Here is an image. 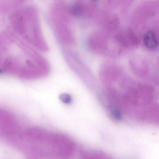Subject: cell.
Instances as JSON below:
<instances>
[{
    "mask_svg": "<svg viewBox=\"0 0 159 159\" xmlns=\"http://www.w3.org/2000/svg\"><path fill=\"white\" fill-rule=\"evenodd\" d=\"M111 113L112 117L115 120L118 121H120L122 120V114L118 109L113 108L111 109Z\"/></svg>",
    "mask_w": 159,
    "mask_h": 159,
    "instance_id": "obj_3",
    "label": "cell"
},
{
    "mask_svg": "<svg viewBox=\"0 0 159 159\" xmlns=\"http://www.w3.org/2000/svg\"><path fill=\"white\" fill-rule=\"evenodd\" d=\"M72 11L74 14H78L81 12V8L79 6L75 5L72 7Z\"/></svg>",
    "mask_w": 159,
    "mask_h": 159,
    "instance_id": "obj_5",
    "label": "cell"
},
{
    "mask_svg": "<svg viewBox=\"0 0 159 159\" xmlns=\"http://www.w3.org/2000/svg\"><path fill=\"white\" fill-rule=\"evenodd\" d=\"M143 42L147 48L151 50L156 49L157 46L158 42L156 36L152 31H149L145 34Z\"/></svg>",
    "mask_w": 159,
    "mask_h": 159,
    "instance_id": "obj_2",
    "label": "cell"
},
{
    "mask_svg": "<svg viewBox=\"0 0 159 159\" xmlns=\"http://www.w3.org/2000/svg\"><path fill=\"white\" fill-rule=\"evenodd\" d=\"M19 129L18 121L16 117L10 112L0 109V137L14 136Z\"/></svg>",
    "mask_w": 159,
    "mask_h": 159,
    "instance_id": "obj_1",
    "label": "cell"
},
{
    "mask_svg": "<svg viewBox=\"0 0 159 159\" xmlns=\"http://www.w3.org/2000/svg\"><path fill=\"white\" fill-rule=\"evenodd\" d=\"M60 98L61 101L65 103H68L71 101L70 97L67 94H63Z\"/></svg>",
    "mask_w": 159,
    "mask_h": 159,
    "instance_id": "obj_4",
    "label": "cell"
},
{
    "mask_svg": "<svg viewBox=\"0 0 159 159\" xmlns=\"http://www.w3.org/2000/svg\"><path fill=\"white\" fill-rule=\"evenodd\" d=\"M2 73V71H1V70H0V74Z\"/></svg>",
    "mask_w": 159,
    "mask_h": 159,
    "instance_id": "obj_6",
    "label": "cell"
}]
</instances>
